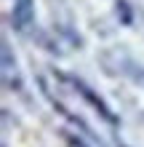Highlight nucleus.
Listing matches in <instances>:
<instances>
[{
  "instance_id": "nucleus-1",
  "label": "nucleus",
  "mask_w": 144,
  "mask_h": 147,
  "mask_svg": "<svg viewBox=\"0 0 144 147\" xmlns=\"http://www.w3.org/2000/svg\"><path fill=\"white\" fill-rule=\"evenodd\" d=\"M35 24V3L32 0H13V11H11V27L19 32H27Z\"/></svg>"
},
{
  "instance_id": "nucleus-2",
  "label": "nucleus",
  "mask_w": 144,
  "mask_h": 147,
  "mask_svg": "<svg viewBox=\"0 0 144 147\" xmlns=\"http://www.w3.org/2000/svg\"><path fill=\"white\" fill-rule=\"evenodd\" d=\"M75 88H78V91L83 94V99H86L88 105H94V107H96V112H99V115L104 118V120H109V123H115V115H112V112H109V107H107L104 102H101V99L96 96V94H94V91L88 88L86 83H78V80H75Z\"/></svg>"
},
{
  "instance_id": "nucleus-3",
  "label": "nucleus",
  "mask_w": 144,
  "mask_h": 147,
  "mask_svg": "<svg viewBox=\"0 0 144 147\" xmlns=\"http://www.w3.org/2000/svg\"><path fill=\"white\" fill-rule=\"evenodd\" d=\"M3 72H16V59H13L8 43H3Z\"/></svg>"
},
{
  "instance_id": "nucleus-4",
  "label": "nucleus",
  "mask_w": 144,
  "mask_h": 147,
  "mask_svg": "<svg viewBox=\"0 0 144 147\" xmlns=\"http://www.w3.org/2000/svg\"><path fill=\"white\" fill-rule=\"evenodd\" d=\"M115 11H117V16L123 19V24H131V19H133V16H131V5L125 3V0H117Z\"/></svg>"
},
{
  "instance_id": "nucleus-5",
  "label": "nucleus",
  "mask_w": 144,
  "mask_h": 147,
  "mask_svg": "<svg viewBox=\"0 0 144 147\" xmlns=\"http://www.w3.org/2000/svg\"><path fill=\"white\" fill-rule=\"evenodd\" d=\"M131 75H133V78H136V80L144 86V70H131Z\"/></svg>"
}]
</instances>
